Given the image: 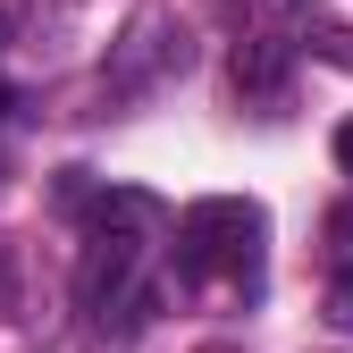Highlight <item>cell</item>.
Masks as SVG:
<instances>
[{
  "label": "cell",
  "instance_id": "30bf717a",
  "mask_svg": "<svg viewBox=\"0 0 353 353\" xmlns=\"http://www.w3.org/2000/svg\"><path fill=\"white\" fill-rule=\"evenodd\" d=\"M0 34H9V17H0Z\"/></svg>",
  "mask_w": 353,
  "mask_h": 353
},
{
  "label": "cell",
  "instance_id": "6da1fadb",
  "mask_svg": "<svg viewBox=\"0 0 353 353\" xmlns=\"http://www.w3.org/2000/svg\"><path fill=\"white\" fill-rule=\"evenodd\" d=\"M261 236H270L261 202L210 194V202H194L185 219H176V270H185V278H252Z\"/></svg>",
  "mask_w": 353,
  "mask_h": 353
},
{
  "label": "cell",
  "instance_id": "3957f363",
  "mask_svg": "<svg viewBox=\"0 0 353 353\" xmlns=\"http://www.w3.org/2000/svg\"><path fill=\"white\" fill-rule=\"evenodd\" d=\"M194 59V42H185V26H176V17H135V26H126V51H118V84H135L143 68H185Z\"/></svg>",
  "mask_w": 353,
  "mask_h": 353
},
{
  "label": "cell",
  "instance_id": "52a82bcc",
  "mask_svg": "<svg viewBox=\"0 0 353 353\" xmlns=\"http://www.w3.org/2000/svg\"><path fill=\"white\" fill-rule=\"evenodd\" d=\"M336 168H345V176H353V118H345V126H336Z\"/></svg>",
  "mask_w": 353,
  "mask_h": 353
},
{
  "label": "cell",
  "instance_id": "5b68a950",
  "mask_svg": "<svg viewBox=\"0 0 353 353\" xmlns=\"http://www.w3.org/2000/svg\"><path fill=\"white\" fill-rule=\"evenodd\" d=\"M328 328H345V336H353V270H336V278H328Z\"/></svg>",
  "mask_w": 353,
  "mask_h": 353
},
{
  "label": "cell",
  "instance_id": "7a4b0ae2",
  "mask_svg": "<svg viewBox=\"0 0 353 353\" xmlns=\"http://www.w3.org/2000/svg\"><path fill=\"white\" fill-rule=\"evenodd\" d=\"M152 219V202L143 194H110L101 202V219H93V236H84V261H76V303L84 312H101V303L126 286V270H135V228Z\"/></svg>",
  "mask_w": 353,
  "mask_h": 353
},
{
  "label": "cell",
  "instance_id": "8992f818",
  "mask_svg": "<svg viewBox=\"0 0 353 353\" xmlns=\"http://www.w3.org/2000/svg\"><path fill=\"white\" fill-rule=\"evenodd\" d=\"M328 244H345V252H353V202H345V210H328Z\"/></svg>",
  "mask_w": 353,
  "mask_h": 353
},
{
  "label": "cell",
  "instance_id": "ba28073f",
  "mask_svg": "<svg viewBox=\"0 0 353 353\" xmlns=\"http://www.w3.org/2000/svg\"><path fill=\"white\" fill-rule=\"evenodd\" d=\"M17 303V286H9V244H0V312Z\"/></svg>",
  "mask_w": 353,
  "mask_h": 353
},
{
  "label": "cell",
  "instance_id": "9c48e42d",
  "mask_svg": "<svg viewBox=\"0 0 353 353\" xmlns=\"http://www.w3.org/2000/svg\"><path fill=\"white\" fill-rule=\"evenodd\" d=\"M0 110H9V84H0Z\"/></svg>",
  "mask_w": 353,
  "mask_h": 353
},
{
  "label": "cell",
  "instance_id": "277c9868",
  "mask_svg": "<svg viewBox=\"0 0 353 353\" xmlns=\"http://www.w3.org/2000/svg\"><path fill=\"white\" fill-rule=\"evenodd\" d=\"M236 93L244 101H278L286 93V42L278 34H252L244 51H236Z\"/></svg>",
  "mask_w": 353,
  "mask_h": 353
}]
</instances>
